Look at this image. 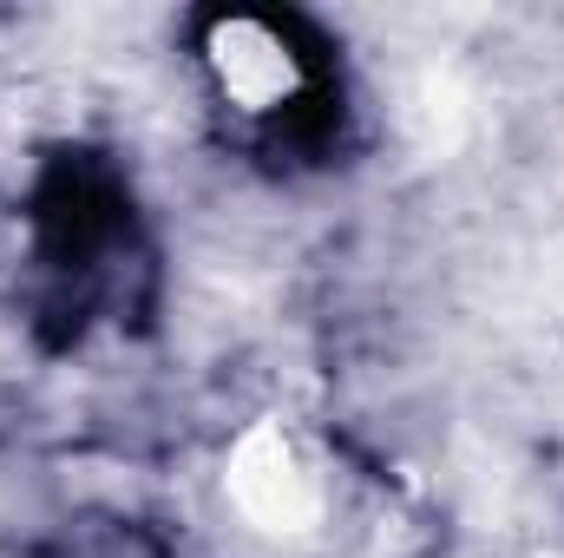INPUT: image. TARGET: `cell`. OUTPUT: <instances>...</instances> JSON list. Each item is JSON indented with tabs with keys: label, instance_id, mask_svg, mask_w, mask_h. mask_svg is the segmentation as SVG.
<instances>
[{
	"label": "cell",
	"instance_id": "cell-1",
	"mask_svg": "<svg viewBox=\"0 0 564 558\" xmlns=\"http://www.w3.org/2000/svg\"><path fill=\"white\" fill-rule=\"evenodd\" d=\"M191 60L210 99L257 132L289 126L315 99V53L295 40L289 20H270V13H217Z\"/></svg>",
	"mask_w": 564,
	"mask_h": 558
},
{
	"label": "cell",
	"instance_id": "cell-2",
	"mask_svg": "<svg viewBox=\"0 0 564 558\" xmlns=\"http://www.w3.org/2000/svg\"><path fill=\"white\" fill-rule=\"evenodd\" d=\"M224 500L243 519V533L257 539H308L322 526L328 486L315 473V460L295 447V433L276 420H250L230 453H224Z\"/></svg>",
	"mask_w": 564,
	"mask_h": 558
}]
</instances>
